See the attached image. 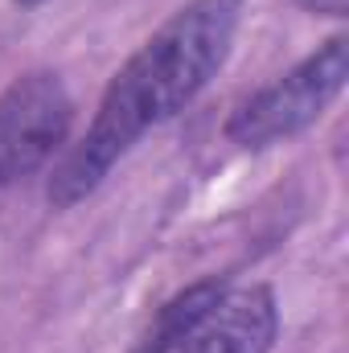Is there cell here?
I'll use <instances>...</instances> for the list:
<instances>
[{
    "instance_id": "6da1fadb",
    "label": "cell",
    "mask_w": 349,
    "mask_h": 353,
    "mask_svg": "<svg viewBox=\"0 0 349 353\" xmlns=\"http://www.w3.org/2000/svg\"><path fill=\"white\" fill-rule=\"evenodd\" d=\"M243 21V0H189L123 62L103 90L87 136L50 176V205L66 210L99 189L115 161L157 123L185 111L222 70Z\"/></svg>"
},
{
    "instance_id": "7a4b0ae2",
    "label": "cell",
    "mask_w": 349,
    "mask_h": 353,
    "mask_svg": "<svg viewBox=\"0 0 349 353\" xmlns=\"http://www.w3.org/2000/svg\"><path fill=\"white\" fill-rule=\"evenodd\" d=\"M279 308L263 283H193L169 300L132 353H267Z\"/></svg>"
},
{
    "instance_id": "3957f363",
    "label": "cell",
    "mask_w": 349,
    "mask_h": 353,
    "mask_svg": "<svg viewBox=\"0 0 349 353\" xmlns=\"http://www.w3.org/2000/svg\"><path fill=\"white\" fill-rule=\"evenodd\" d=\"M349 79V41L333 37L317 54H308L300 66L279 74L275 83L255 90L239 103V111L226 119V136L243 148H267L279 144L308 123L321 119V111L341 94Z\"/></svg>"
},
{
    "instance_id": "277c9868",
    "label": "cell",
    "mask_w": 349,
    "mask_h": 353,
    "mask_svg": "<svg viewBox=\"0 0 349 353\" xmlns=\"http://www.w3.org/2000/svg\"><path fill=\"white\" fill-rule=\"evenodd\" d=\"M74 123V103L58 74H25L0 94V189L37 173Z\"/></svg>"
},
{
    "instance_id": "5b68a950",
    "label": "cell",
    "mask_w": 349,
    "mask_h": 353,
    "mask_svg": "<svg viewBox=\"0 0 349 353\" xmlns=\"http://www.w3.org/2000/svg\"><path fill=\"white\" fill-rule=\"evenodd\" d=\"M304 8H312V12H329V17H346L349 0H300Z\"/></svg>"
},
{
    "instance_id": "8992f818",
    "label": "cell",
    "mask_w": 349,
    "mask_h": 353,
    "mask_svg": "<svg viewBox=\"0 0 349 353\" xmlns=\"http://www.w3.org/2000/svg\"><path fill=\"white\" fill-rule=\"evenodd\" d=\"M17 4H25V8H33V4H41V0H17Z\"/></svg>"
}]
</instances>
